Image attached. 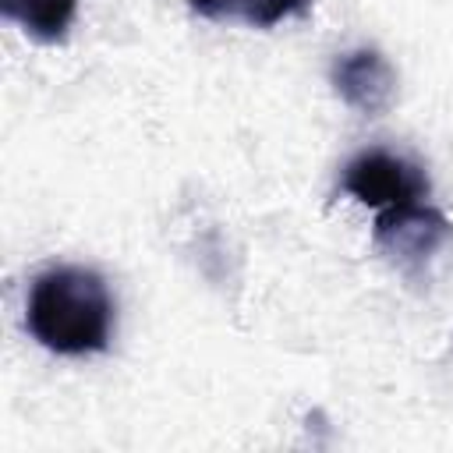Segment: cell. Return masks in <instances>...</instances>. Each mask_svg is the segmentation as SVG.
<instances>
[{
	"label": "cell",
	"instance_id": "obj_1",
	"mask_svg": "<svg viewBox=\"0 0 453 453\" xmlns=\"http://www.w3.org/2000/svg\"><path fill=\"white\" fill-rule=\"evenodd\" d=\"M32 340L53 354H99L113 336V297L88 265H53L35 276L25 301Z\"/></svg>",
	"mask_w": 453,
	"mask_h": 453
},
{
	"label": "cell",
	"instance_id": "obj_2",
	"mask_svg": "<svg viewBox=\"0 0 453 453\" xmlns=\"http://www.w3.org/2000/svg\"><path fill=\"white\" fill-rule=\"evenodd\" d=\"M340 191L350 195L361 205L372 209H393V205H411L421 202L428 195V177L418 163L386 152V149H368L361 156H354L343 166L340 177Z\"/></svg>",
	"mask_w": 453,
	"mask_h": 453
},
{
	"label": "cell",
	"instance_id": "obj_3",
	"mask_svg": "<svg viewBox=\"0 0 453 453\" xmlns=\"http://www.w3.org/2000/svg\"><path fill=\"white\" fill-rule=\"evenodd\" d=\"M372 241L400 265H421L446 244H453V219L425 202L393 205L375 216Z\"/></svg>",
	"mask_w": 453,
	"mask_h": 453
},
{
	"label": "cell",
	"instance_id": "obj_4",
	"mask_svg": "<svg viewBox=\"0 0 453 453\" xmlns=\"http://www.w3.org/2000/svg\"><path fill=\"white\" fill-rule=\"evenodd\" d=\"M333 88L350 110L365 117H379L396 99V71L379 50L361 46L333 64Z\"/></svg>",
	"mask_w": 453,
	"mask_h": 453
},
{
	"label": "cell",
	"instance_id": "obj_5",
	"mask_svg": "<svg viewBox=\"0 0 453 453\" xmlns=\"http://www.w3.org/2000/svg\"><path fill=\"white\" fill-rule=\"evenodd\" d=\"M191 14L209 21H241L251 28H273L294 14H304L311 0H184Z\"/></svg>",
	"mask_w": 453,
	"mask_h": 453
},
{
	"label": "cell",
	"instance_id": "obj_6",
	"mask_svg": "<svg viewBox=\"0 0 453 453\" xmlns=\"http://www.w3.org/2000/svg\"><path fill=\"white\" fill-rule=\"evenodd\" d=\"M0 14L39 42H60L78 14V0H0Z\"/></svg>",
	"mask_w": 453,
	"mask_h": 453
}]
</instances>
